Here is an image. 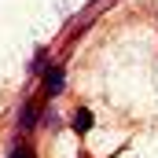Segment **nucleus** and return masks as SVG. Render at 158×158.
Instances as JSON below:
<instances>
[{"label": "nucleus", "mask_w": 158, "mask_h": 158, "mask_svg": "<svg viewBox=\"0 0 158 158\" xmlns=\"http://www.w3.org/2000/svg\"><path fill=\"white\" fill-rule=\"evenodd\" d=\"M44 107H48V99H44V96H26V99H22L19 118H15L19 136H33V132L40 129V114H44Z\"/></svg>", "instance_id": "1"}, {"label": "nucleus", "mask_w": 158, "mask_h": 158, "mask_svg": "<svg viewBox=\"0 0 158 158\" xmlns=\"http://www.w3.org/2000/svg\"><path fill=\"white\" fill-rule=\"evenodd\" d=\"M63 88H66V59L48 63V70H40V96L55 99V96H63Z\"/></svg>", "instance_id": "2"}, {"label": "nucleus", "mask_w": 158, "mask_h": 158, "mask_svg": "<svg viewBox=\"0 0 158 158\" xmlns=\"http://www.w3.org/2000/svg\"><path fill=\"white\" fill-rule=\"evenodd\" d=\"M70 129H74L77 136H88V132L96 129V114H92L85 103H81V107H74V110H70Z\"/></svg>", "instance_id": "3"}, {"label": "nucleus", "mask_w": 158, "mask_h": 158, "mask_svg": "<svg viewBox=\"0 0 158 158\" xmlns=\"http://www.w3.org/2000/svg\"><path fill=\"white\" fill-rule=\"evenodd\" d=\"M7 158H37V147L26 140V136H19L15 143H11V151H7Z\"/></svg>", "instance_id": "4"}, {"label": "nucleus", "mask_w": 158, "mask_h": 158, "mask_svg": "<svg viewBox=\"0 0 158 158\" xmlns=\"http://www.w3.org/2000/svg\"><path fill=\"white\" fill-rule=\"evenodd\" d=\"M52 63V48H37V55H33V63H30V74H37L40 77V70Z\"/></svg>", "instance_id": "5"}]
</instances>
